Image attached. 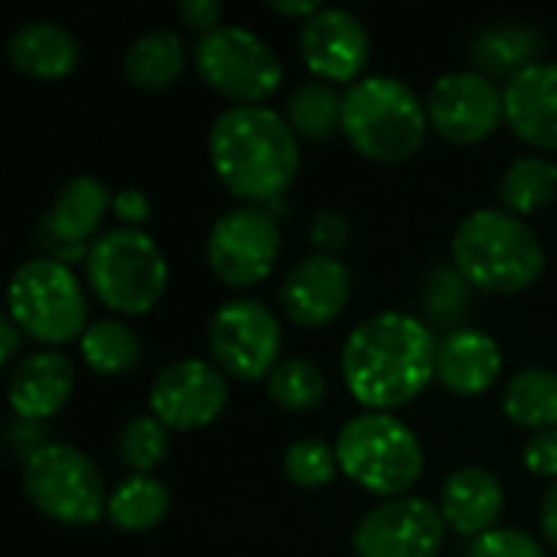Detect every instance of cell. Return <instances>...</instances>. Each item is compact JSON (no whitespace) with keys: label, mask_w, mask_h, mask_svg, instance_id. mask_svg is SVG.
<instances>
[{"label":"cell","mask_w":557,"mask_h":557,"mask_svg":"<svg viewBox=\"0 0 557 557\" xmlns=\"http://www.w3.org/2000/svg\"><path fill=\"white\" fill-rule=\"evenodd\" d=\"M421 300H424V310H428L431 323L454 326L467 313L473 294H470V284L463 281V274L457 268H434L428 274V281H424V297Z\"/></svg>","instance_id":"obj_33"},{"label":"cell","mask_w":557,"mask_h":557,"mask_svg":"<svg viewBox=\"0 0 557 557\" xmlns=\"http://www.w3.org/2000/svg\"><path fill=\"white\" fill-rule=\"evenodd\" d=\"M444 529L441 506L421 496H398L359 519L352 548L356 557H437Z\"/></svg>","instance_id":"obj_12"},{"label":"cell","mask_w":557,"mask_h":557,"mask_svg":"<svg viewBox=\"0 0 557 557\" xmlns=\"http://www.w3.org/2000/svg\"><path fill=\"white\" fill-rule=\"evenodd\" d=\"M284 117L297 137L330 140L343 131V95L326 82H304L290 91Z\"/></svg>","instance_id":"obj_29"},{"label":"cell","mask_w":557,"mask_h":557,"mask_svg":"<svg viewBox=\"0 0 557 557\" xmlns=\"http://www.w3.org/2000/svg\"><path fill=\"white\" fill-rule=\"evenodd\" d=\"M503 372V349L483 330H450L437 349V382L460 395L476 398L496 385Z\"/></svg>","instance_id":"obj_20"},{"label":"cell","mask_w":557,"mask_h":557,"mask_svg":"<svg viewBox=\"0 0 557 557\" xmlns=\"http://www.w3.org/2000/svg\"><path fill=\"white\" fill-rule=\"evenodd\" d=\"M557 196V163L548 157H519L499 180V202L506 212L525 219L542 212Z\"/></svg>","instance_id":"obj_27"},{"label":"cell","mask_w":557,"mask_h":557,"mask_svg":"<svg viewBox=\"0 0 557 557\" xmlns=\"http://www.w3.org/2000/svg\"><path fill=\"white\" fill-rule=\"evenodd\" d=\"M428 104L392 75H366L343 95V137L372 163H405L428 137Z\"/></svg>","instance_id":"obj_4"},{"label":"cell","mask_w":557,"mask_h":557,"mask_svg":"<svg viewBox=\"0 0 557 557\" xmlns=\"http://www.w3.org/2000/svg\"><path fill=\"white\" fill-rule=\"evenodd\" d=\"M170 512V490L157 476H127L108 496V522L121 532L144 535Z\"/></svg>","instance_id":"obj_26"},{"label":"cell","mask_w":557,"mask_h":557,"mask_svg":"<svg viewBox=\"0 0 557 557\" xmlns=\"http://www.w3.org/2000/svg\"><path fill=\"white\" fill-rule=\"evenodd\" d=\"M23 493L39 516L69 529H85L108 516L111 496L104 493V476L91 463V457L59 441L26 454Z\"/></svg>","instance_id":"obj_8"},{"label":"cell","mask_w":557,"mask_h":557,"mask_svg":"<svg viewBox=\"0 0 557 557\" xmlns=\"http://www.w3.org/2000/svg\"><path fill=\"white\" fill-rule=\"evenodd\" d=\"M522 463L529 473L545 476V480H557V431H542L535 434L525 450H522Z\"/></svg>","instance_id":"obj_36"},{"label":"cell","mask_w":557,"mask_h":557,"mask_svg":"<svg viewBox=\"0 0 557 557\" xmlns=\"http://www.w3.org/2000/svg\"><path fill=\"white\" fill-rule=\"evenodd\" d=\"M349 219L343 212H333V209H323L313 222H310V242L320 248V255H333L343 251L349 245Z\"/></svg>","instance_id":"obj_35"},{"label":"cell","mask_w":557,"mask_h":557,"mask_svg":"<svg viewBox=\"0 0 557 557\" xmlns=\"http://www.w3.org/2000/svg\"><path fill=\"white\" fill-rule=\"evenodd\" d=\"M503 506V483L483 467H463L450 473V480L441 490V516L447 529L467 539H483L496 532Z\"/></svg>","instance_id":"obj_21"},{"label":"cell","mask_w":557,"mask_h":557,"mask_svg":"<svg viewBox=\"0 0 557 557\" xmlns=\"http://www.w3.org/2000/svg\"><path fill=\"white\" fill-rule=\"evenodd\" d=\"M183 69H186V42L173 29H150L137 36L121 59L124 78L140 91L170 88L183 75Z\"/></svg>","instance_id":"obj_23"},{"label":"cell","mask_w":557,"mask_h":557,"mask_svg":"<svg viewBox=\"0 0 557 557\" xmlns=\"http://www.w3.org/2000/svg\"><path fill=\"white\" fill-rule=\"evenodd\" d=\"M268 395L284 411H313L326 398V379L310 359H281L268 375Z\"/></svg>","instance_id":"obj_30"},{"label":"cell","mask_w":557,"mask_h":557,"mask_svg":"<svg viewBox=\"0 0 557 557\" xmlns=\"http://www.w3.org/2000/svg\"><path fill=\"white\" fill-rule=\"evenodd\" d=\"M111 206H114V196L108 193V186L101 180L85 176V173L65 180L39 225L42 242L52 248L49 258H55L62 264H69L75 258H88L91 245L85 248V242L101 228L104 212Z\"/></svg>","instance_id":"obj_16"},{"label":"cell","mask_w":557,"mask_h":557,"mask_svg":"<svg viewBox=\"0 0 557 557\" xmlns=\"http://www.w3.org/2000/svg\"><path fill=\"white\" fill-rule=\"evenodd\" d=\"M281 258L277 219L261 206H238L215 219L206 238V261L228 287H255L271 277Z\"/></svg>","instance_id":"obj_11"},{"label":"cell","mask_w":557,"mask_h":557,"mask_svg":"<svg viewBox=\"0 0 557 557\" xmlns=\"http://www.w3.org/2000/svg\"><path fill=\"white\" fill-rule=\"evenodd\" d=\"M193 59L199 78L235 104H261L284 82L277 52L245 26H219L199 36Z\"/></svg>","instance_id":"obj_9"},{"label":"cell","mask_w":557,"mask_h":557,"mask_svg":"<svg viewBox=\"0 0 557 557\" xmlns=\"http://www.w3.org/2000/svg\"><path fill=\"white\" fill-rule=\"evenodd\" d=\"M72 388H75L72 359L55 349H42L13 366L7 382V401L20 421L39 424L55 418L69 405Z\"/></svg>","instance_id":"obj_18"},{"label":"cell","mask_w":557,"mask_h":557,"mask_svg":"<svg viewBox=\"0 0 557 557\" xmlns=\"http://www.w3.org/2000/svg\"><path fill=\"white\" fill-rule=\"evenodd\" d=\"M437 336L424 320L382 310L343 343V382L366 411H398L437 379Z\"/></svg>","instance_id":"obj_1"},{"label":"cell","mask_w":557,"mask_h":557,"mask_svg":"<svg viewBox=\"0 0 557 557\" xmlns=\"http://www.w3.org/2000/svg\"><path fill=\"white\" fill-rule=\"evenodd\" d=\"M545 46V36L532 26H519V23H499V26H486L473 46H470V59L476 65L480 75H506V82L529 69L532 62H539V52Z\"/></svg>","instance_id":"obj_24"},{"label":"cell","mask_w":557,"mask_h":557,"mask_svg":"<svg viewBox=\"0 0 557 557\" xmlns=\"http://www.w3.org/2000/svg\"><path fill=\"white\" fill-rule=\"evenodd\" d=\"M542 532H545L548 545L557 548V480L548 486V493L542 499Z\"/></svg>","instance_id":"obj_41"},{"label":"cell","mask_w":557,"mask_h":557,"mask_svg":"<svg viewBox=\"0 0 557 557\" xmlns=\"http://www.w3.org/2000/svg\"><path fill=\"white\" fill-rule=\"evenodd\" d=\"M503 411L525 431H557V372L542 366L516 372L506 385Z\"/></svg>","instance_id":"obj_25"},{"label":"cell","mask_w":557,"mask_h":557,"mask_svg":"<svg viewBox=\"0 0 557 557\" xmlns=\"http://www.w3.org/2000/svg\"><path fill=\"white\" fill-rule=\"evenodd\" d=\"M333 447L339 473L372 496L398 499L424 473L418 434L401 418L385 411H362L349 418Z\"/></svg>","instance_id":"obj_5"},{"label":"cell","mask_w":557,"mask_h":557,"mask_svg":"<svg viewBox=\"0 0 557 557\" xmlns=\"http://www.w3.org/2000/svg\"><path fill=\"white\" fill-rule=\"evenodd\" d=\"M506 124L532 147L557 150V62H532L503 88Z\"/></svg>","instance_id":"obj_19"},{"label":"cell","mask_w":557,"mask_h":557,"mask_svg":"<svg viewBox=\"0 0 557 557\" xmlns=\"http://www.w3.org/2000/svg\"><path fill=\"white\" fill-rule=\"evenodd\" d=\"M206 346L212 366H219L228 379L258 382L281 362V323L261 300L235 297L212 313Z\"/></svg>","instance_id":"obj_10"},{"label":"cell","mask_w":557,"mask_h":557,"mask_svg":"<svg viewBox=\"0 0 557 557\" xmlns=\"http://www.w3.org/2000/svg\"><path fill=\"white\" fill-rule=\"evenodd\" d=\"M222 13H225V7H222L219 0H180V3H176V16H180L189 29H196L199 36L219 29V26H222Z\"/></svg>","instance_id":"obj_37"},{"label":"cell","mask_w":557,"mask_h":557,"mask_svg":"<svg viewBox=\"0 0 557 557\" xmlns=\"http://www.w3.org/2000/svg\"><path fill=\"white\" fill-rule=\"evenodd\" d=\"M467 557H548L545 548L525 535V532H516V529H496L483 539L473 542L470 555Z\"/></svg>","instance_id":"obj_34"},{"label":"cell","mask_w":557,"mask_h":557,"mask_svg":"<svg viewBox=\"0 0 557 557\" xmlns=\"http://www.w3.org/2000/svg\"><path fill=\"white\" fill-rule=\"evenodd\" d=\"M7 317L39 346H65L88 330V300L69 264L55 258L23 261L7 287Z\"/></svg>","instance_id":"obj_7"},{"label":"cell","mask_w":557,"mask_h":557,"mask_svg":"<svg viewBox=\"0 0 557 557\" xmlns=\"http://www.w3.org/2000/svg\"><path fill=\"white\" fill-rule=\"evenodd\" d=\"M20 343H23V330L10 317H3L0 320V359H3V366H13V359L20 352Z\"/></svg>","instance_id":"obj_40"},{"label":"cell","mask_w":557,"mask_h":557,"mask_svg":"<svg viewBox=\"0 0 557 557\" xmlns=\"http://www.w3.org/2000/svg\"><path fill=\"white\" fill-rule=\"evenodd\" d=\"M170 450V431L153 414L131 418L117 434V460L131 470V476H150L163 463Z\"/></svg>","instance_id":"obj_31"},{"label":"cell","mask_w":557,"mask_h":557,"mask_svg":"<svg viewBox=\"0 0 557 557\" xmlns=\"http://www.w3.org/2000/svg\"><path fill=\"white\" fill-rule=\"evenodd\" d=\"M111 212L124 222V225H144L147 219H150V199L140 193V189H121L117 196H114V206H111Z\"/></svg>","instance_id":"obj_38"},{"label":"cell","mask_w":557,"mask_h":557,"mask_svg":"<svg viewBox=\"0 0 557 557\" xmlns=\"http://www.w3.org/2000/svg\"><path fill=\"white\" fill-rule=\"evenodd\" d=\"M82 359L95 375L114 379V375H127L131 369H137L144 349L137 333L121 323V320H98L91 323L82 339H78Z\"/></svg>","instance_id":"obj_28"},{"label":"cell","mask_w":557,"mask_h":557,"mask_svg":"<svg viewBox=\"0 0 557 557\" xmlns=\"http://www.w3.org/2000/svg\"><path fill=\"white\" fill-rule=\"evenodd\" d=\"M352 297V274L333 255H310L281 284V307L290 323L317 330L339 320Z\"/></svg>","instance_id":"obj_17"},{"label":"cell","mask_w":557,"mask_h":557,"mask_svg":"<svg viewBox=\"0 0 557 557\" xmlns=\"http://www.w3.org/2000/svg\"><path fill=\"white\" fill-rule=\"evenodd\" d=\"M209 160L235 199L271 206L297 180L300 137L274 108L232 104L209 127Z\"/></svg>","instance_id":"obj_2"},{"label":"cell","mask_w":557,"mask_h":557,"mask_svg":"<svg viewBox=\"0 0 557 557\" xmlns=\"http://www.w3.org/2000/svg\"><path fill=\"white\" fill-rule=\"evenodd\" d=\"M268 10H274L277 16H290V20H304L307 23L323 7H320V0H268Z\"/></svg>","instance_id":"obj_39"},{"label":"cell","mask_w":557,"mask_h":557,"mask_svg":"<svg viewBox=\"0 0 557 557\" xmlns=\"http://www.w3.org/2000/svg\"><path fill=\"white\" fill-rule=\"evenodd\" d=\"M300 55L304 65L326 85H356L369 65V29L352 10L323 7L300 26Z\"/></svg>","instance_id":"obj_15"},{"label":"cell","mask_w":557,"mask_h":557,"mask_svg":"<svg viewBox=\"0 0 557 557\" xmlns=\"http://www.w3.org/2000/svg\"><path fill=\"white\" fill-rule=\"evenodd\" d=\"M336 470H339L336 447H330L320 437H304V441L290 444L287 454H284V473L300 490H323V486H330Z\"/></svg>","instance_id":"obj_32"},{"label":"cell","mask_w":557,"mask_h":557,"mask_svg":"<svg viewBox=\"0 0 557 557\" xmlns=\"http://www.w3.org/2000/svg\"><path fill=\"white\" fill-rule=\"evenodd\" d=\"M428 121L450 144H480L506 121L503 91L480 72H447L428 95Z\"/></svg>","instance_id":"obj_14"},{"label":"cell","mask_w":557,"mask_h":557,"mask_svg":"<svg viewBox=\"0 0 557 557\" xmlns=\"http://www.w3.org/2000/svg\"><path fill=\"white\" fill-rule=\"evenodd\" d=\"M228 405V375L206 359H176L150 385V414L166 431L209 428Z\"/></svg>","instance_id":"obj_13"},{"label":"cell","mask_w":557,"mask_h":557,"mask_svg":"<svg viewBox=\"0 0 557 557\" xmlns=\"http://www.w3.org/2000/svg\"><path fill=\"white\" fill-rule=\"evenodd\" d=\"M7 59L26 78L62 82L78 69L82 46L72 36V29H65L62 23L33 20V23H23L20 29H13L10 42H7Z\"/></svg>","instance_id":"obj_22"},{"label":"cell","mask_w":557,"mask_h":557,"mask_svg":"<svg viewBox=\"0 0 557 557\" xmlns=\"http://www.w3.org/2000/svg\"><path fill=\"white\" fill-rule=\"evenodd\" d=\"M85 277L111 313L144 317L160 304L170 284V264L147 232L114 228L91 242Z\"/></svg>","instance_id":"obj_6"},{"label":"cell","mask_w":557,"mask_h":557,"mask_svg":"<svg viewBox=\"0 0 557 557\" xmlns=\"http://www.w3.org/2000/svg\"><path fill=\"white\" fill-rule=\"evenodd\" d=\"M454 268L486 294L529 290L545 271V248L532 225L506 209L470 212L450 242Z\"/></svg>","instance_id":"obj_3"}]
</instances>
